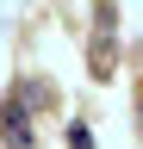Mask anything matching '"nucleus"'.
<instances>
[{
  "label": "nucleus",
  "instance_id": "obj_1",
  "mask_svg": "<svg viewBox=\"0 0 143 149\" xmlns=\"http://www.w3.org/2000/svg\"><path fill=\"white\" fill-rule=\"evenodd\" d=\"M0 130H6V143H13V149H31V112H25L19 93L0 106Z\"/></svg>",
  "mask_w": 143,
  "mask_h": 149
},
{
  "label": "nucleus",
  "instance_id": "obj_3",
  "mask_svg": "<svg viewBox=\"0 0 143 149\" xmlns=\"http://www.w3.org/2000/svg\"><path fill=\"white\" fill-rule=\"evenodd\" d=\"M137 137H143V93H137Z\"/></svg>",
  "mask_w": 143,
  "mask_h": 149
},
{
  "label": "nucleus",
  "instance_id": "obj_2",
  "mask_svg": "<svg viewBox=\"0 0 143 149\" xmlns=\"http://www.w3.org/2000/svg\"><path fill=\"white\" fill-rule=\"evenodd\" d=\"M68 149H93V137H87V124H68Z\"/></svg>",
  "mask_w": 143,
  "mask_h": 149
},
{
  "label": "nucleus",
  "instance_id": "obj_4",
  "mask_svg": "<svg viewBox=\"0 0 143 149\" xmlns=\"http://www.w3.org/2000/svg\"><path fill=\"white\" fill-rule=\"evenodd\" d=\"M137 62H143V56H137Z\"/></svg>",
  "mask_w": 143,
  "mask_h": 149
}]
</instances>
